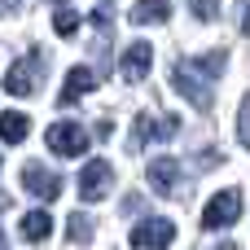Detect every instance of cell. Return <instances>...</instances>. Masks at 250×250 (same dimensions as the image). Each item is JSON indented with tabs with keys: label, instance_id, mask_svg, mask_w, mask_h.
Instances as JSON below:
<instances>
[{
	"label": "cell",
	"instance_id": "18",
	"mask_svg": "<svg viewBox=\"0 0 250 250\" xmlns=\"http://www.w3.org/2000/svg\"><path fill=\"white\" fill-rule=\"evenodd\" d=\"M237 136H242V145L250 149V92H246V101H242V110H237Z\"/></svg>",
	"mask_w": 250,
	"mask_h": 250
},
{
	"label": "cell",
	"instance_id": "19",
	"mask_svg": "<svg viewBox=\"0 0 250 250\" xmlns=\"http://www.w3.org/2000/svg\"><path fill=\"white\" fill-rule=\"evenodd\" d=\"M22 9V0H0V18H9V13H18Z\"/></svg>",
	"mask_w": 250,
	"mask_h": 250
},
{
	"label": "cell",
	"instance_id": "11",
	"mask_svg": "<svg viewBox=\"0 0 250 250\" xmlns=\"http://www.w3.org/2000/svg\"><path fill=\"white\" fill-rule=\"evenodd\" d=\"M145 176H149V189H154V193L171 198L176 185H180V163H176V158H154V163L145 167Z\"/></svg>",
	"mask_w": 250,
	"mask_h": 250
},
{
	"label": "cell",
	"instance_id": "12",
	"mask_svg": "<svg viewBox=\"0 0 250 250\" xmlns=\"http://www.w3.org/2000/svg\"><path fill=\"white\" fill-rule=\"evenodd\" d=\"M48 233H53L48 211H26V215H22V242L40 246V242H48Z\"/></svg>",
	"mask_w": 250,
	"mask_h": 250
},
{
	"label": "cell",
	"instance_id": "20",
	"mask_svg": "<svg viewBox=\"0 0 250 250\" xmlns=\"http://www.w3.org/2000/svg\"><path fill=\"white\" fill-rule=\"evenodd\" d=\"M242 31H246V35H250V9H246V18H242Z\"/></svg>",
	"mask_w": 250,
	"mask_h": 250
},
{
	"label": "cell",
	"instance_id": "15",
	"mask_svg": "<svg viewBox=\"0 0 250 250\" xmlns=\"http://www.w3.org/2000/svg\"><path fill=\"white\" fill-rule=\"evenodd\" d=\"M66 233H70V242H75V246H88V242H92V220L75 211V215H70V224H66Z\"/></svg>",
	"mask_w": 250,
	"mask_h": 250
},
{
	"label": "cell",
	"instance_id": "4",
	"mask_svg": "<svg viewBox=\"0 0 250 250\" xmlns=\"http://www.w3.org/2000/svg\"><path fill=\"white\" fill-rule=\"evenodd\" d=\"M44 141H48V149L57 154V158H79V154H88V132L79 127V123H53L48 132H44Z\"/></svg>",
	"mask_w": 250,
	"mask_h": 250
},
{
	"label": "cell",
	"instance_id": "3",
	"mask_svg": "<svg viewBox=\"0 0 250 250\" xmlns=\"http://www.w3.org/2000/svg\"><path fill=\"white\" fill-rule=\"evenodd\" d=\"M237 215H242V193L237 189H220L211 202H207V211H202V229L207 233H215V229H229V224H237Z\"/></svg>",
	"mask_w": 250,
	"mask_h": 250
},
{
	"label": "cell",
	"instance_id": "17",
	"mask_svg": "<svg viewBox=\"0 0 250 250\" xmlns=\"http://www.w3.org/2000/svg\"><path fill=\"white\" fill-rule=\"evenodd\" d=\"M189 9H193L198 22H211V18L220 13V0H189Z\"/></svg>",
	"mask_w": 250,
	"mask_h": 250
},
{
	"label": "cell",
	"instance_id": "1",
	"mask_svg": "<svg viewBox=\"0 0 250 250\" xmlns=\"http://www.w3.org/2000/svg\"><path fill=\"white\" fill-rule=\"evenodd\" d=\"M224 48H215V53H207V57H198V62H180L176 70H171V83H176V92L180 97H189L198 110H207L211 105V79H220L224 75Z\"/></svg>",
	"mask_w": 250,
	"mask_h": 250
},
{
	"label": "cell",
	"instance_id": "6",
	"mask_svg": "<svg viewBox=\"0 0 250 250\" xmlns=\"http://www.w3.org/2000/svg\"><path fill=\"white\" fill-rule=\"evenodd\" d=\"M110 185H114V167H110L105 158H92V163L79 171V198H83V202H101V198L110 193Z\"/></svg>",
	"mask_w": 250,
	"mask_h": 250
},
{
	"label": "cell",
	"instance_id": "22",
	"mask_svg": "<svg viewBox=\"0 0 250 250\" xmlns=\"http://www.w3.org/2000/svg\"><path fill=\"white\" fill-rule=\"evenodd\" d=\"M215 250H237V246H233V242H224V246H215Z\"/></svg>",
	"mask_w": 250,
	"mask_h": 250
},
{
	"label": "cell",
	"instance_id": "2",
	"mask_svg": "<svg viewBox=\"0 0 250 250\" xmlns=\"http://www.w3.org/2000/svg\"><path fill=\"white\" fill-rule=\"evenodd\" d=\"M44 70H48V66H44L40 48H31L26 57H18V62L9 66V75H4V92H9V97H35Z\"/></svg>",
	"mask_w": 250,
	"mask_h": 250
},
{
	"label": "cell",
	"instance_id": "16",
	"mask_svg": "<svg viewBox=\"0 0 250 250\" xmlns=\"http://www.w3.org/2000/svg\"><path fill=\"white\" fill-rule=\"evenodd\" d=\"M53 31H57L62 40H70V35L79 31V13H70V9H57V13H53Z\"/></svg>",
	"mask_w": 250,
	"mask_h": 250
},
{
	"label": "cell",
	"instance_id": "13",
	"mask_svg": "<svg viewBox=\"0 0 250 250\" xmlns=\"http://www.w3.org/2000/svg\"><path fill=\"white\" fill-rule=\"evenodd\" d=\"M26 132H31V119H26V114H18V110H4V114H0V141H4V145H22Z\"/></svg>",
	"mask_w": 250,
	"mask_h": 250
},
{
	"label": "cell",
	"instance_id": "7",
	"mask_svg": "<svg viewBox=\"0 0 250 250\" xmlns=\"http://www.w3.org/2000/svg\"><path fill=\"white\" fill-rule=\"evenodd\" d=\"M176 132H180V119H176V114H163V119H158V114H141L136 127H132V141H127V145L141 149L145 141H167V136H176Z\"/></svg>",
	"mask_w": 250,
	"mask_h": 250
},
{
	"label": "cell",
	"instance_id": "9",
	"mask_svg": "<svg viewBox=\"0 0 250 250\" xmlns=\"http://www.w3.org/2000/svg\"><path fill=\"white\" fill-rule=\"evenodd\" d=\"M149 62H154V48H149L145 40H136V44L123 53V62H119V75H123L127 83H141V79L149 75Z\"/></svg>",
	"mask_w": 250,
	"mask_h": 250
},
{
	"label": "cell",
	"instance_id": "10",
	"mask_svg": "<svg viewBox=\"0 0 250 250\" xmlns=\"http://www.w3.org/2000/svg\"><path fill=\"white\" fill-rule=\"evenodd\" d=\"M97 88V75H92V66H70L66 70V83H62V92H57V105H75L83 92H92Z\"/></svg>",
	"mask_w": 250,
	"mask_h": 250
},
{
	"label": "cell",
	"instance_id": "21",
	"mask_svg": "<svg viewBox=\"0 0 250 250\" xmlns=\"http://www.w3.org/2000/svg\"><path fill=\"white\" fill-rule=\"evenodd\" d=\"M4 207H9V193H0V211H4Z\"/></svg>",
	"mask_w": 250,
	"mask_h": 250
},
{
	"label": "cell",
	"instance_id": "14",
	"mask_svg": "<svg viewBox=\"0 0 250 250\" xmlns=\"http://www.w3.org/2000/svg\"><path fill=\"white\" fill-rule=\"evenodd\" d=\"M127 18L141 22V26H149V22H167V18H171V0H136Z\"/></svg>",
	"mask_w": 250,
	"mask_h": 250
},
{
	"label": "cell",
	"instance_id": "5",
	"mask_svg": "<svg viewBox=\"0 0 250 250\" xmlns=\"http://www.w3.org/2000/svg\"><path fill=\"white\" fill-rule=\"evenodd\" d=\"M171 242H176V224L163 215H149L132 229V250H167Z\"/></svg>",
	"mask_w": 250,
	"mask_h": 250
},
{
	"label": "cell",
	"instance_id": "8",
	"mask_svg": "<svg viewBox=\"0 0 250 250\" xmlns=\"http://www.w3.org/2000/svg\"><path fill=\"white\" fill-rule=\"evenodd\" d=\"M22 189L35 193L40 202H53V198H62V176L48 171L44 163H26V167H22Z\"/></svg>",
	"mask_w": 250,
	"mask_h": 250
}]
</instances>
